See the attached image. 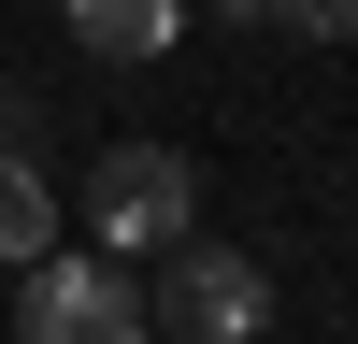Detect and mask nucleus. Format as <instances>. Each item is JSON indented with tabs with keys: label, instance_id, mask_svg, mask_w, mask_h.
<instances>
[{
	"label": "nucleus",
	"instance_id": "obj_6",
	"mask_svg": "<svg viewBox=\"0 0 358 344\" xmlns=\"http://www.w3.org/2000/svg\"><path fill=\"white\" fill-rule=\"evenodd\" d=\"M273 15H287V29H301V43H330V57L358 43V0H273Z\"/></svg>",
	"mask_w": 358,
	"mask_h": 344
},
{
	"label": "nucleus",
	"instance_id": "obj_3",
	"mask_svg": "<svg viewBox=\"0 0 358 344\" xmlns=\"http://www.w3.org/2000/svg\"><path fill=\"white\" fill-rule=\"evenodd\" d=\"M86 215H101V258H172L201 229V172L172 158V143H115L101 187H86Z\"/></svg>",
	"mask_w": 358,
	"mask_h": 344
},
{
	"label": "nucleus",
	"instance_id": "obj_7",
	"mask_svg": "<svg viewBox=\"0 0 358 344\" xmlns=\"http://www.w3.org/2000/svg\"><path fill=\"white\" fill-rule=\"evenodd\" d=\"M0 158H29V115H15V101H0Z\"/></svg>",
	"mask_w": 358,
	"mask_h": 344
},
{
	"label": "nucleus",
	"instance_id": "obj_5",
	"mask_svg": "<svg viewBox=\"0 0 358 344\" xmlns=\"http://www.w3.org/2000/svg\"><path fill=\"white\" fill-rule=\"evenodd\" d=\"M43 244H57V201H43V172H29V158H0V258L29 273Z\"/></svg>",
	"mask_w": 358,
	"mask_h": 344
},
{
	"label": "nucleus",
	"instance_id": "obj_2",
	"mask_svg": "<svg viewBox=\"0 0 358 344\" xmlns=\"http://www.w3.org/2000/svg\"><path fill=\"white\" fill-rule=\"evenodd\" d=\"M143 315H158L172 344H258V315H273V273H258L244 244H172L158 258V287H143Z\"/></svg>",
	"mask_w": 358,
	"mask_h": 344
},
{
	"label": "nucleus",
	"instance_id": "obj_4",
	"mask_svg": "<svg viewBox=\"0 0 358 344\" xmlns=\"http://www.w3.org/2000/svg\"><path fill=\"white\" fill-rule=\"evenodd\" d=\"M72 15L86 57H172V29H187V0H57Z\"/></svg>",
	"mask_w": 358,
	"mask_h": 344
},
{
	"label": "nucleus",
	"instance_id": "obj_1",
	"mask_svg": "<svg viewBox=\"0 0 358 344\" xmlns=\"http://www.w3.org/2000/svg\"><path fill=\"white\" fill-rule=\"evenodd\" d=\"M158 315H143V287H129V258H29V287H15V344H143Z\"/></svg>",
	"mask_w": 358,
	"mask_h": 344
}]
</instances>
